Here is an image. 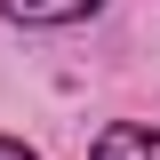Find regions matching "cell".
I'll use <instances>...</instances> for the list:
<instances>
[{"label": "cell", "instance_id": "cell-1", "mask_svg": "<svg viewBox=\"0 0 160 160\" xmlns=\"http://www.w3.org/2000/svg\"><path fill=\"white\" fill-rule=\"evenodd\" d=\"M104 0H0V16L8 24H80V16H96Z\"/></svg>", "mask_w": 160, "mask_h": 160}, {"label": "cell", "instance_id": "cell-2", "mask_svg": "<svg viewBox=\"0 0 160 160\" xmlns=\"http://www.w3.org/2000/svg\"><path fill=\"white\" fill-rule=\"evenodd\" d=\"M88 160H160V136L152 128H136V120H120V128H104L96 136V152Z\"/></svg>", "mask_w": 160, "mask_h": 160}, {"label": "cell", "instance_id": "cell-3", "mask_svg": "<svg viewBox=\"0 0 160 160\" xmlns=\"http://www.w3.org/2000/svg\"><path fill=\"white\" fill-rule=\"evenodd\" d=\"M0 160H40V152H24L16 136H0Z\"/></svg>", "mask_w": 160, "mask_h": 160}]
</instances>
